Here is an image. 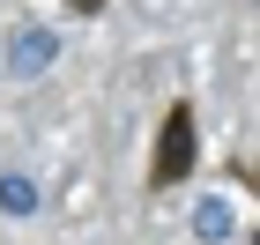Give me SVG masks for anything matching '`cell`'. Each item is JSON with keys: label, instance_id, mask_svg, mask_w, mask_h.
I'll return each mask as SVG.
<instances>
[{"label": "cell", "instance_id": "1", "mask_svg": "<svg viewBox=\"0 0 260 245\" xmlns=\"http://www.w3.org/2000/svg\"><path fill=\"white\" fill-rule=\"evenodd\" d=\"M45 60H52V38H45V30H22V45L8 52V67H15V75H38Z\"/></svg>", "mask_w": 260, "mask_h": 245}, {"label": "cell", "instance_id": "2", "mask_svg": "<svg viewBox=\"0 0 260 245\" xmlns=\"http://www.w3.org/2000/svg\"><path fill=\"white\" fill-rule=\"evenodd\" d=\"M193 238H231V201H201V216H193Z\"/></svg>", "mask_w": 260, "mask_h": 245}, {"label": "cell", "instance_id": "3", "mask_svg": "<svg viewBox=\"0 0 260 245\" xmlns=\"http://www.w3.org/2000/svg\"><path fill=\"white\" fill-rule=\"evenodd\" d=\"M0 208H8V216H30V208H38V186L30 179H0Z\"/></svg>", "mask_w": 260, "mask_h": 245}]
</instances>
